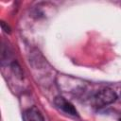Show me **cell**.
Masks as SVG:
<instances>
[{"label": "cell", "instance_id": "2", "mask_svg": "<svg viewBox=\"0 0 121 121\" xmlns=\"http://www.w3.org/2000/svg\"><path fill=\"white\" fill-rule=\"evenodd\" d=\"M55 105L58 109H60V111H62L67 114H70L73 116L78 115V112L75 109V107L62 96H57L55 98Z\"/></svg>", "mask_w": 121, "mask_h": 121}, {"label": "cell", "instance_id": "1", "mask_svg": "<svg viewBox=\"0 0 121 121\" xmlns=\"http://www.w3.org/2000/svg\"><path fill=\"white\" fill-rule=\"evenodd\" d=\"M116 99V94L109 88L99 90L94 96V104L96 107H103L112 103Z\"/></svg>", "mask_w": 121, "mask_h": 121}, {"label": "cell", "instance_id": "3", "mask_svg": "<svg viewBox=\"0 0 121 121\" xmlns=\"http://www.w3.org/2000/svg\"><path fill=\"white\" fill-rule=\"evenodd\" d=\"M23 121H44V118L37 108L32 107L23 112Z\"/></svg>", "mask_w": 121, "mask_h": 121}, {"label": "cell", "instance_id": "4", "mask_svg": "<svg viewBox=\"0 0 121 121\" xmlns=\"http://www.w3.org/2000/svg\"><path fill=\"white\" fill-rule=\"evenodd\" d=\"M119 121H121V119H120V120H119Z\"/></svg>", "mask_w": 121, "mask_h": 121}]
</instances>
